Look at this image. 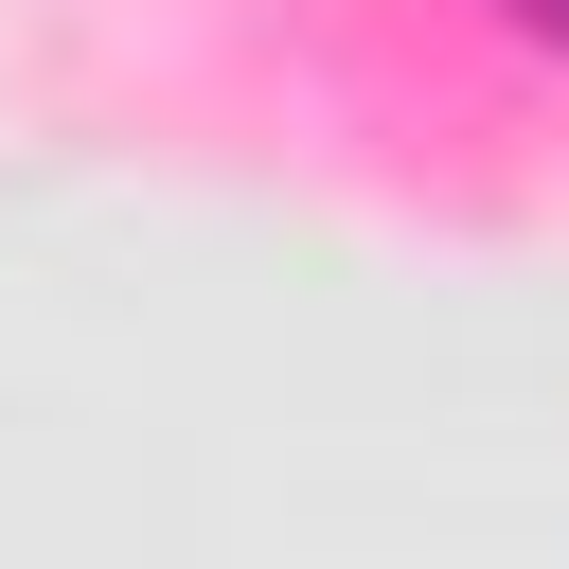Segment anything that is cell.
Masks as SVG:
<instances>
[{
  "mask_svg": "<svg viewBox=\"0 0 569 569\" xmlns=\"http://www.w3.org/2000/svg\"><path fill=\"white\" fill-rule=\"evenodd\" d=\"M498 18H516V36H551V53H569V0H498Z\"/></svg>",
  "mask_w": 569,
  "mask_h": 569,
  "instance_id": "6da1fadb",
  "label": "cell"
}]
</instances>
